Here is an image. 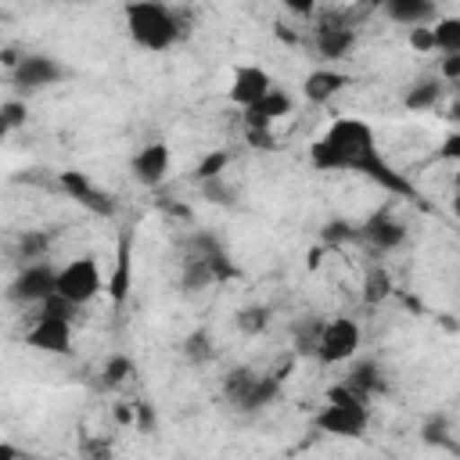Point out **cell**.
<instances>
[{
  "mask_svg": "<svg viewBox=\"0 0 460 460\" xmlns=\"http://www.w3.org/2000/svg\"><path fill=\"white\" fill-rule=\"evenodd\" d=\"M410 47H413V50H420V54H431V50H435V40H431V25L410 29Z\"/></svg>",
  "mask_w": 460,
  "mask_h": 460,
  "instance_id": "obj_34",
  "label": "cell"
},
{
  "mask_svg": "<svg viewBox=\"0 0 460 460\" xmlns=\"http://www.w3.org/2000/svg\"><path fill=\"white\" fill-rule=\"evenodd\" d=\"M54 244V234L50 230H25L18 237V259L22 262H40Z\"/></svg>",
  "mask_w": 460,
  "mask_h": 460,
  "instance_id": "obj_22",
  "label": "cell"
},
{
  "mask_svg": "<svg viewBox=\"0 0 460 460\" xmlns=\"http://www.w3.org/2000/svg\"><path fill=\"white\" fill-rule=\"evenodd\" d=\"M356 237H359L363 244H370L374 252H392V248H399V244L406 241V226H402L395 216L377 212V216H370L363 226H356Z\"/></svg>",
  "mask_w": 460,
  "mask_h": 460,
  "instance_id": "obj_11",
  "label": "cell"
},
{
  "mask_svg": "<svg viewBox=\"0 0 460 460\" xmlns=\"http://www.w3.org/2000/svg\"><path fill=\"white\" fill-rule=\"evenodd\" d=\"M424 442H446V446H449L446 424H442V420H428V424H424Z\"/></svg>",
  "mask_w": 460,
  "mask_h": 460,
  "instance_id": "obj_35",
  "label": "cell"
},
{
  "mask_svg": "<svg viewBox=\"0 0 460 460\" xmlns=\"http://www.w3.org/2000/svg\"><path fill=\"white\" fill-rule=\"evenodd\" d=\"M270 316H273L270 305H259V302H255V305H241L237 316H234V323H237V331H244V334L255 338V334H262V331L270 327Z\"/></svg>",
  "mask_w": 460,
  "mask_h": 460,
  "instance_id": "obj_25",
  "label": "cell"
},
{
  "mask_svg": "<svg viewBox=\"0 0 460 460\" xmlns=\"http://www.w3.org/2000/svg\"><path fill=\"white\" fill-rule=\"evenodd\" d=\"M313 40H316V54L320 58L338 61V58H345L356 47V29L345 25V22H323V25H316Z\"/></svg>",
  "mask_w": 460,
  "mask_h": 460,
  "instance_id": "obj_14",
  "label": "cell"
},
{
  "mask_svg": "<svg viewBox=\"0 0 460 460\" xmlns=\"http://www.w3.org/2000/svg\"><path fill=\"white\" fill-rule=\"evenodd\" d=\"M320 327H323L320 316H302V320L291 327V334H295V352H298V356H313V352H316Z\"/></svg>",
  "mask_w": 460,
  "mask_h": 460,
  "instance_id": "obj_26",
  "label": "cell"
},
{
  "mask_svg": "<svg viewBox=\"0 0 460 460\" xmlns=\"http://www.w3.org/2000/svg\"><path fill=\"white\" fill-rule=\"evenodd\" d=\"M349 392H356L359 399H374V395H381L385 392V370H381V363H374V359H359V363H352V370L345 374V381H341Z\"/></svg>",
  "mask_w": 460,
  "mask_h": 460,
  "instance_id": "obj_15",
  "label": "cell"
},
{
  "mask_svg": "<svg viewBox=\"0 0 460 460\" xmlns=\"http://www.w3.org/2000/svg\"><path fill=\"white\" fill-rule=\"evenodd\" d=\"M385 14H388L395 25L420 29V25H431V22L438 18V7L428 4V0H388V4H385Z\"/></svg>",
  "mask_w": 460,
  "mask_h": 460,
  "instance_id": "obj_16",
  "label": "cell"
},
{
  "mask_svg": "<svg viewBox=\"0 0 460 460\" xmlns=\"http://www.w3.org/2000/svg\"><path fill=\"white\" fill-rule=\"evenodd\" d=\"M309 162H313V169H320V172H345V169H349V172H363L367 180L381 183V187L392 190V194L417 198V190L410 187V180H406L402 172H395V169L385 162L374 129H370L363 119H356V115L334 119V122L309 144Z\"/></svg>",
  "mask_w": 460,
  "mask_h": 460,
  "instance_id": "obj_1",
  "label": "cell"
},
{
  "mask_svg": "<svg viewBox=\"0 0 460 460\" xmlns=\"http://www.w3.org/2000/svg\"><path fill=\"white\" fill-rule=\"evenodd\" d=\"M0 460H29L18 446H11V442H0Z\"/></svg>",
  "mask_w": 460,
  "mask_h": 460,
  "instance_id": "obj_38",
  "label": "cell"
},
{
  "mask_svg": "<svg viewBox=\"0 0 460 460\" xmlns=\"http://www.w3.org/2000/svg\"><path fill=\"white\" fill-rule=\"evenodd\" d=\"M359 352V323L352 316H334V320H323L320 327V338H316V359L334 367V363H345Z\"/></svg>",
  "mask_w": 460,
  "mask_h": 460,
  "instance_id": "obj_5",
  "label": "cell"
},
{
  "mask_svg": "<svg viewBox=\"0 0 460 460\" xmlns=\"http://www.w3.org/2000/svg\"><path fill=\"white\" fill-rule=\"evenodd\" d=\"M201 187V194L208 198V201H216V205H234V187H226L223 180H208V183H198Z\"/></svg>",
  "mask_w": 460,
  "mask_h": 460,
  "instance_id": "obj_32",
  "label": "cell"
},
{
  "mask_svg": "<svg viewBox=\"0 0 460 460\" xmlns=\"http://www.w3.org/2000/svg\"><path fill=\"white\" fill-rule=\"evenodd\" d=\"M370 424V406L345 385H334L327 392V406L316 413V428L334 438H359Z\"/></svg>",
  "mask_w": 460,
  "mask_h": 460,
  "instance_id": "obj_3",
  "label": "cell"
},
{
  "mask_svg": "<svg viewBox=\"0 0 460 460\" xmlns=\"http://www.w3.org/2000/svg\"><path fill=\"white\" fill-rule=\"evenodd\" d=\"M442 75H446L449 83L460 79V54H442Z\"/></svg>",
  "mask_w": 460,
  "mask_h": 460,
  "instance_id": "obj_36",
  "label": "cell"
},
{
  "mask_svg": "<svg viewBox=\"0 0 460 460\" xmlns=\"http://www.w3.org/2000/svg\"><path fill=\"white\" fill-rule=\"evenodd\" d=\"M126 29L133 36L137 47L144 50H169L172 43H180L187 36V22L183 11L155 4V0H133L126 4Z\"/></svg>",
  "mask_w": 460,
  "mask_h": 460,
  "instance_id": "obj_2",
  "label": "cell"
},
{
  "mask_svg": "<svg viewBox=\"0 0 460 460\" xmlns=\"http://www.w3.org/2000/svg\"><path fill=\"white\" fill-rule=\"evenodd\" d=\"M108 295L115 305H122L129 295V234L119 237V255H115V270L108 277Z\"/></svg>",
  "mask_w": 460,
  "mask_h": 460,
  "instance_id": "obj_18",
  "label": "cell"
},
{
  "mask_svg": "<svg viewBox=\"0 0 460 460\" xmlns=\"http://www.w3.org/2000/svg\"><path fill=\"white\" fill-rule=\"evenodd\" d=\"M392 295V277L381 270V266H374L367 277H363V302L367 305H377V302H385Z\"/></svg>",
  "mask_w": 460,
  "mask_h": 460,
  "instance_id": "obj_27",
  "label": "cell"
},
{
  "mask_svg": "<svg viewBox=\"0 0 460 460\" xmlns=\"http://www.w3.org/2000/svg\"><path fill=\"white\" fill-rule=\"evenodd\" d=\"M255 370H248V367H237V370H230L226 377H223V392H226V399L237 406V410H244V402H248V395H252V388H255Z\"/></svg>",
  "mask_w": 460,
  "mask_h": 460,
  "instance_id": "obj_20",
  "label": "cell"
},
{
  "mask_svg": "<svg viewBox=\"0 0 460 460\" xmlns=\"http://www.w3.org/2000/svg\"><path fill=\"white\" fill-rule=\"evenodd\" d=\"M25 345H32L40 352H61V356H68L72 352V320L40 313L36 323L25 331Z\"/></svg>",
  "mask_w": 460,
  "mask_h": 460,
  "instance_id": "obj_9",
  "label": "cell"
},
{
  "mask_svg": "<svg viewBox=\"0 0 460 460\" xmlns=\"http://www.w3.org/2000/svg\"><path fill=\"white\" fill-rule=\"evenodd\" d=\"M54 280H58V270L50 262H25L11 280L7 295L22 305H43L54 295Z\"/></svg>",
  "mask_w": 460,
  "mask_h": 460,
  "instance_id": "obj_6",
  "label": "cell"
},
{
  "mask_svg": "<svg viewBox=\"0 0 460 460\" xmlns=\"http://www.w3.org/2000/svg\"><path fill=\"white\" fill-rule=\"evenodd\" d=\"M431 40H435V50L460 54V18H435L431 22Z\"/></svg>",
  "mask_w": 460,
  "mask_h": 460,
  "instance_id": "obj_23",
  "label": "cell"
},
{
  "mask_svg": "<svg viewBox=\"0 0 460 460\" xmlns=\"http://www.w3.org/2000/svg\"><path fill=\"white\" fill-rule=\"evenodd\" d=\"M180 284H183L187 291H198V288L216 284V273H212V266H208L198 252H187V259H183V273H180Z\"/></svg>",
  "mask_w": 460,
  "mask_h": 460,
  "instance_id": "obj_21",
  "label": "cell"
},
{
  "mask_svg": "<svg viewBox=\"0 0 460 460\" xmlns=\"http://www.w3.org/2000/svg\"><path fill=\"white\" fill-rule=\"evenodd\" d=\"M7 133H11V126H7L4 119H0V144H4V137H7Z\"/></svg>",
  "mask_w": 460,
  "mask_h": 460,
  "instance_id": "obj_40",
  "label": "cell"
},
{
  "mask_svg": "<svg viewBox=\"0 0 460 460\" xmlns=\"http://www.w3.org/2000/svg\"><path fill=\"white\" fill-rule=\"evenodd\" d=\"M183 352H187V359H194V363H208V359L216 356L212 334H208V331H190L187 341H183Z\"/></svg>",
  "mask_w": 460,
  "mask_h": 460,
  "instance_id": "obj_29",
  "label": "cell"
},
{
  "mask_svg": "<svg viewBox=\"0 0 460 460\" xmlns=\"http://www.w3.org/2000/svg\"><path fill=\"white\" fill-rule=\"evenodd\" d=\"M248 140H252L255 147H266V151H270V147H277V140H273L270 133H255V129H248Z\"/></svg>",
  "mask_w": 460,
  "mask_h": 460,
  "instance_id": "obj_37",
  "label": "cell"
},
{
  "mask_svg": "<svg viewBox=\"0 0 460 460\" xmlns=\"http://www.w3.org/2000/svg\"><path fill=\"white\" fill-rule=\"evenodd\" d=\"M61 75H65V68H61L54 58H47V54H25V58H18V65L11 68V79H14V86H18L22 93H40V90L54 86Z\"/></svg>",
  "mask_w": 460,
  "mask_h": 460,
  "instance_id": "obj_7",
  "label": "cell"
},
{
  "mask_svg": "<svg viewBox=\"0 0 460 460\" xmlns=\"http://www.w3.org/2000/svg\"><path fill=\"white\" fill-rule=\"evenodd\" d=\"M230 165V151H208L198 165H194V180L208 183V180H223V169Z\"/></svg>",
  "mask_w": 460,
  "mask_h": 460,
  "instance_id": "obj_28",
  "label": "cell"
},
{
  "mask_svg": "<svg viewBox=\"0 0 460 460\" xmlns=\"http://www.w3.org/2000/svg\"><path fill=\"white\" fill-rule=\"evenodd\" d=\"M25 115H29L25 101H4V104H0V119H4L11 129H18V126L25 122Z\"/></svg>",
  "mask_w": 460,
  "mask_h": 460,
  "instance_id": "obj_33",
  "label": "cell"
},
{
  "mask_svg": "<svg viewBox=\"0 0 460 460\" xmlns=\"http://www.w3.org/2000/svg\"><path fill=\"white\" fill-rule=\"evenodd\" d=\"M438 101H442V83H438V79H420V83H413V86L402 93V104H406L410 111H431Z\"/></svg>",
  "mask_w": 460,
  "mask_h": 460,
  "instance_id": "obj_19",
  "label": "cell"
},
{
  "mask_svg": "<svg viewBox=\"0 0 460 460\" xmlns=\"http://www.w3.org/2000/svg\"><path fill=\"white\" fill-rule=\"evenodd\" d=\"M79 456L83 460H115V446L108 438H97V435H86L79 442Z\"/></svg>",
  "mask_w": 460,
  "mask_h": 460,
  "instance_id": "obj_30",
  "label": "cell"
},
{
  "mask_svg": "<svg viewBox=\"0 0 460 460\" xmlns=\"http://www.w3.org/2000/svg\"><path fill=\"white\" fill-rule=\"evenodd\" d=\"M349 86V75L345 72H334V68H313L305 79H302V93L313 101V104H327L334 93H341Z\"/></svg>",
  "mask_w": 460,
  "mask_h": 460,
  "instance_id": "obj_17",
  "label": "cell"
},
{
  "mask_svg": "<svg viewBox=\"0 0 460 460\" xmlns=\"http://www.w3.org/2000/svg\"><path fill=\"white\" fill-rule=\"evenodd\" d=\"M104 288V277H101V262L93 255H79L72 262H65L58 270V280H54V295L65 298L68 305H86L101 295Z\"/></svg>",
  "mask_w": 460,
  "mask_h": 460,
  "instance_id": "obj_4",
  "label": "cell"
},
{
  "mask_svg": "<svg viewBox=\"0 0 460 460\" xmlns=\"http://www.w3.org/2000/svg\"><path fill=\"white\" fill-rule=\"evenodd\" d=\"M295 104H291V97L284 93V90H270L262 101H255L252 108H244V129H255V133H270V126L280 119V115H288Z\"/></svg>",
  "mask_w": 460,
  "mask_h": 460,
  "instance_id": "obj_13",
  "label": "cell"
},
{
  "mask_svg": "<svg viewBox=\"0 0 460 460\" xmlns=\"http://www.w3.org/2000/svg\"><path fill=\"white\" fill-rule=\"evenodd\" d=\"M352 237H356V226L345 223V219H331V223H323V230H320V241H323V244H341V241H352Z\"/></svg>",
  "mask_w": 460,
  "mask_h": 460,
  "instance_id": "obj_31",
  "label": "cell"
},
{
  "mask_svg": "<svg viewBox=\"0 0 460 460\" xmlns=\"http://www.w3.org/2000/svg\"><path fill=\"white\" fill-rule=\"evenodd\" d=\"M442 155H446V158H456V155H460V137H449L446 147H442Z\"/></svg>",
  "mask_w": 460,
  "mask_h": 460,
  "instance_id": "obj_39",
  "label": "cell"
},
{
  "mask_svg": "<svg viewBox=\"0 0 460 460\" xmlns=\"http://www.w3.org/2000/svg\"><path fill=\"white\" fill-rule=\"evenodd\" d=\"M58 187H61L72 201H79L86 212H93V216H111V212H115L111 194L101 190V187H97L86 172H79V169H65V172H58Z\"/></svg>",
  "mask_w": 460,
  "mask_h": 460,
  "instance_id": "obj_8",
  "label": "cell"
},
{
  "mask_svg": "<svg viewBox=\"0 0 460 460\" xmlns=\"http://www.w3.org/2000/svg\"><path fill=\"white\" fill-rule=\"evenodd\" d=\"M129 172H133V180L140 187H158L165 180V172H169V147L165 144H144L133 155Z\"/></svg>",
  "mask_w": 460,
  "mask_h": 460,
  "instance_id": "obj_12",
  "label": "cell"
},
{
  "mask_svg": "<svg viewBox=\"0 0 460 460\" xmlns=\"http://www.w3.org/2000/svg\"><path fill=\"white\" fill-rule=\"evenodd\" d=\"M270 90H273V79H270V72L259 68V65H237L234 75H230V101H234L241 111L252 108L255 101H262Z\"/></svg>",
  "mask_w": 460,
  "mask_h": 460,
  "instance_id": "obj_10",
  "label": "cell"
},
{
  "mask_svg": "<svg viewBox=\"0 0 460 460\" xmlns=\"http://www.w3.org/2000/svg\"><path fill=\"white\" fill-rule=\"evenodd\" d=\"M133 374H137L133 359L122 356V352H115V356L101 367V388H122L126 381H133Z\"/></svg>",
  "mask_w": 460,
  "mask_h": 460,
  "instance_id": "obj_24",
  "label": "cell"
}]
</instances>
